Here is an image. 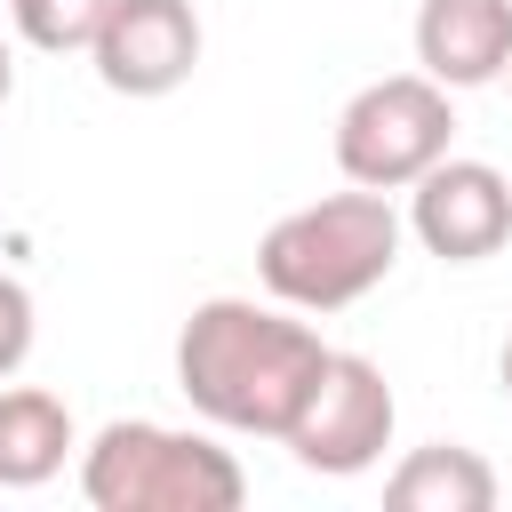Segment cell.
I'll return each instance as SVG.
<instances>
[{"label":"cell","mask_w":512,"mask_h":512,"mask_svg":"<svg viewBox=\"0 0 512 512\" xmlns=\"http://www.w3.org/2000/svg\"><path fill=\"white\" fill-rule=\"evenodd\" d=\"M512 64V0H424L416 72L440 88H488Z\"/></svg>","instance_id":"obj_8"},{"label":"cell","mask_w":512,"mask_h":512,"mask_svg":"<svg viewBox=\"0 0 512 512\" xmlns=\"http://www.w3.org/2000/svg\"><path fill=\"white\" fill-rule=\"evenodd\" d=\"M72 408L40 384H0V488H48L72 456Z\"/></svg>","instance_id":"obj_10"},{"label":"cell","mask_w":512,"mask_h":512,"mask_svg":"<svg viewBox=\"0 0 512 512\" xmlns=\"http://www.w3.org/2000/svg\"><path fill=\"white\" fill-rule=\"evenodd\" d=\"M0 8H8V0H0Z\"/></svg>","instance_id":"obj_16"},{"label":"cell","mask_w":512,"mask_h":512,"mask_svg":"<svg viewBox=\"0 0 512 512\" xmlns=\"http://www.w3.org/2000/svg\"><path fill=\"white\" fill-rule=\"evenodd\" d=\"M16 96V56H8V40H0V104Z\"/></svg>","instance_id":"obj_13"},{"label":"cell","mask_w":512,"mask_h":512,"mask_svg":"<svg viewBox=\"0 0 512 512\" xmlns=\"http://www.w3.org/2000/svg\"><path fill=\"white\" fill-rule=\"evenodd\" d=\"M392 424H400V400H392L384 368L360 360V352H328L320 376H312V392H304V408H296V424L280 432V448L304 472L352 480V472H368L392 448Z\"/></svg>","instance_id":"obj_5"},{"label":"cell","mask_w":512,"mask_h":512,"mask_svg":"<svg viewBox=\"0 0 512 512\" xmlns=\"http://www.w3.org/2000/svg\"><path fill=\"white\" fill-rule=\"evenodd\" d=\"M496 464L480 448H456V440H432V448H408L384 480V504L392 512H496Z\"/></svg>","instance_id":"obj_9"},{"label":"cell","mask_w":512,"mask_h":512,"mask_svg":"<svg viewBox=\"0 0 512 512\" xmlns=\"http://www.w3.org/2000/svg\"><path fill=\"white\" fill-rule=\"evenodd\" d=\"M320 360H328L320 328L288 320V304H256V296H208L176 328V392L216 432L280 440L296 424Z\"/></svg>","instance_id":"obj_1"},{"label":"cell","mask_w":512,"mask_h":512,"mask_svg":"<svg viewBox=\"0 0 512 512\" xmlns=\"http://www.w3.org/2000/svg\"><path fill=\"white\" fill-rule=\"evenodd\" d=\"M32 336H40V312H32V288L16 272H0V384L32 360Z\"/></svg>","instance_id":"obj_12"},{"label":"cell","mask_w":512,"mask_h":512,"mask_svg":"<svg viewBox=\"0 0 512 512\" xmlns=\"http://www.w3.org/2000/svg\"><path fill=\"white\" fill-rule=\"evenodd\" d=\"M408 232L440 256V264H480L512 240V176L488 160H456L440 152L416 184H408Z\"/></svg>","instance_id":"obj_7"},{"label":"cell","mask_w":512,"mask_h":512,"mask_svg":"<svg viewBox=\"0 0 512 512\" xmlns=\"http://www.w3.org/2000/svg\"><path fill=\"white\" fill-rule=\"evenodd\" d=\"M104 8H112V0H8L16 32H24L32 48H48V56H88Z\"/></svg>","instance_id":"obj_11"},{"label":"cell","mask_w":512,"mask_h":512,"mask_svg":"<svg viewBox=\"0 0 512 512\" xmlns=\"http://www.w3.org/2000/svg\"><path fill=\"white\" fill-rule=\"evenodd\" d=\"M80 496L96 512H240L248 472L208 432L120 416L80 448Z\"/></svg>","instance_id":"obj_3"},{"label":"cell","mask_w":512,"mask_h":512,"mask_svg":"<svg viewBox=\"0 0 512 512\" xmlns=\"http://www.w3.org/2000/svg\"><path fill=\"white\" fill-rule=\"evenodd\" d=\"M504 80H512V64H504Z\"/></svg>","instance_id":"obj_15"},{"label":"cell","mask_w":512,"mask_h":512,"mask_svg":"<svg viewBox=\"0 0 512 512\" xmlns=\"http://www.w3.org/2000/svg\"><path fill=\"white\" fill-rule=\"evenodd\" d=\"M456 136V112H448V88L424 80V72H384L368 80L344 112H336V168L344 184H368V192H408Z\"/></svg>","instance_id":"obj_4"},{"label":"cell","mask_w":512,"mask_h":512,"mask_svg":"<svg viewBox=\"0 0 512 512\" xmlns=\"http://www.w3.org/2000/svg\"><path fill=\"white\" fill-rule=\"evenodd\" d=\"M496 384H504V400H512V336H504V352H496Z\"/></svg>","instance_id":"obj_14"},{"label":"cell","mask_w":512,"mask_h":512,"mask_svg":"<svg viewBox=\"0 0 512 512\" xmlns=\"http://www.w3.org/2000/svg\"><path fill=\"white\" fill-rule=\"evenodd\" d=\"M88 64L112 96H176L200 64V8L192 0H112L96 40H88Z\"/></svg>","instance_id":"obj_6"},{"label":"cell","mask_w":512,"mask_h":512,"mask_svg":"<svg viewBox=\"0 0 512 512\" xmlns=\"http://www.w3.org/2000/svg\"><path fill=\"white\" fill-rule=\"evenodd\" d=\"M400 264V208L368 184L288 208L256 240V280L288 312H344L368 288H384Z\"/></svg>","instance_id":"obj_2"}]
</instances>
